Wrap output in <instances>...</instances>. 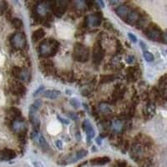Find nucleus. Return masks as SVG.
<instances>
[{
  "instance_id": "obj_1",
  "label": "nucleus",
  "mask_w": 167,
  "mask_h": 167,
  "mask_svg": "<svg viewBox=\"0 0 167 167\" xmlns=\"http://www.w3.org/2000/svg\"><path fill=\"white\" fill-rule=\"evenodd\" d=\"M59 43L55 40L48 39L44 40L40 45V53L44 58L54 56L59 49Z\"/></svg>"
},
{
  "instance_id": "obj_2",
  "label": "nucleus",
  "mask_w": 167,
  "mask_h": 167,
  "mask_svg": "<svg viewBox=\"0 0 167 167\" xmlns=\"http://www.w3.org/2000/svg\"><path fill=\"white\" fill-rule=\"evenodd\" d=\"M73 56L76 61L86 62L89 59V49L86 46H85L82 44L78 43L74 45V51H73Z\"/></svg>"
},
{
  "instance_id": "obj_3",
  "label": "nucleus",
  "mask_w": 167,
  "mask_h": 167,
  "mask_svg": "<svg viewBox=\"0 0 167 167\" xmlns=\"http://www.w3.org/2000/svg\"><path fill=\"white\" fill-rule=\"evenodd\" d=\"M40 105H41V101L38 100L34 103L32 104L29 108V119L32 123L34 132H39V129L40 127V121L37 115V112L40 109Z\"/></svg>"
},
{
  "instance_id": "obj_4",
  "label": "nucleus",
  "mask_w": 167,
  "mask_h": 167,
  "mask_svg": "<svg viewBox=\"0 0 167 167\" xmlns=\"http://www.w3.org/2000/svg\"><path fill=\"white\" fill-rule=\"evenodd\" d=\"M12 130L13 131L17 134L19 135L22 137L25 136V134L28 130V126H27V123L25 122L24 119H21L20 117L16 118V119L12 120Z\"/></svg>"
},
{
  "instance_id": "obj_5",
  "label": "nucleus",
  "mask_w": 167,
  "mask_h": 167,
  "mask_svg": "<svg viewBox=\"0 0 167 167\" xmlns=\"http://www.w3.org/2000/svg\"><path fill=\"white\" fill-rule=\"evenodd\" d=\"M12 46L16 49H24L27 45L26 37L23 33H15L10 39Z\"/></svg>"
},
{
  "instance_id": "obj_6",
  "label": "nucleus",
  "mask_w": 167,
  "mask_h": 167,
  "mask_svg": "<svg viewBox=\"0 0 167 167\" xmlns=\"http://www.w3.org/2000/svg\"><path fill=\"white\" fill-rule=\"evenodd\" d=\"M146 35L149 39L155 41H162L166 40L165 33H163L162 31L158 27L153 26V27H148Z\"/></svg>"
},
{
  "instance_id": "obj_7",
  "label": "nucleus",
  "mask_w": 167,
  "mask_h": 167,
  "mask_svg": "<svg viewBox=\"0 0 167 167\" xmlns=\"http://www.w3.org/2000/svg\"><path fill=\"white\" fill-rule=\"evenodd\" d=\"M88 152L85 150H81V151L72 153L71 155H68L65 159L64 160V162L62 163L63 165H70V164H73L75 163L77 161H79L81 159H83L84 157H85L87 155Z\"/></svg>"
},
{
  "instance_id": "obj_8",
  "label": "nucleus",
  "mask_w": 167,
  "mask_h": 167,
  "mask_svg": "<svg viewBox=\"0 0 167 167\" xmlns=\"http://www.w3.org/2000/svg\"><path fill=\"white\" fill-rule=\"evenodd\" d=\"M104 58V50L100 42L95 43L93 48V62L95 64H99Z\"/></svg>"
},
{
  "instance_id": "obj_9",
  "label": "nucleus",
  "mask_w": 167,
  "mask_h": 167,
  "mask_svg": "<svg viewBox=\"0 0 167 167\" xmlns=\"http://www.w3.org/2000/svg\"><path fill=\"white\" fill-rule=\"evenodd\" d=\"M10 90L15 95H23L25 93V87L20 81L13 80L10 84Z\"/></svg>"
},
{
  "instance_id": "obj_10",
  "label": "nucleus",
  "mask_w": 167,
  "mask_h": 167,
  "mask_svg": "<svg viewBox=\"0 0 167 167\" xmlns=\"http://www.w3.org/2000/svg\"><path fill=\"white\" fill-rule=\"evenodd\" d=\"M67 7V3L61 2H52V8L53 12L57 17H61L64 14Z\"/></svg>"
},
{
  "instance_id": "obj_11",
  "label": "nucleus",
  "mask_w": 167,
  "mask_h": 167,
  "mask_svg": "<svg viewBox=\"0 0 167 167\" xmlns=\"http://www.w3.org/2000/svg\"><path fill=\"white\" fill-rule=\"evenodd\" d=\"M130 154H131L132 158H134L135 160L141 159V157L143 156L144 155L143 145L140 143H135L131 147Z\"/></svg>"
},
{
  "instance_id": "obj_12",
  "label": "nucleus",
  "mask_w": 167,
  "mask_h": 167,
  "mask_svg": "<svg viewBox=\"0 0 167 167\" xmlns=\"http://www.w3.org/2000/svg\"><path fill=\"white\" fill-rule=\"evenodd\" d=\"M101 24V16L100 14H91L86 18V24L90 28H96Z\"/></svg>"
},
{
  "instance_id": "obj_13",
  "label": "nucleus",
  "mask_w": 167,
  "mask_h": 167,
  "mask_svg": "<svg viewBox=\"0 0 167 167\" xmlns=\"http://www.w3.org/2000/svg\"><path fill=\"white\" fill-rule=\"evenodd\" d=\"M52 8V2H48V3H39L38 5L36 6V13L38 15L43 16L48 14V9Z\"/></svg>"
},
{
  "instance_id": "obj_14",
  "label": "nucleus",
  "mask_w": 167,
  "mask_h": 167,
  "mask_svg": "<svg viewBox=\"0 0 167 167\" xmlns=\"http://www.w3.org/2000/svg\"><path fill=\"white\" fill-rule=\"evenodd\" d=\"M41 68H42V70L46 74H54V73L55 72V64L49 59L43 60L41 62Z\"/></svg>"
},
{
  "instance_id": "obj_15",
  "label": "nucleus",
  "mask_w": 167,
  "mask_h": 167,
  "mask_svg": "<svg viewBox=\"0 0 167 167\" xmlns=\"http://www.w3.org/2000/svg\"><path fill=\"white\" fill-rule=\"evenodd\" d=\"M15 152L9 149H5L0 151V161H8L10 160L15 158Z\"/></svg>"
},
{
  "instance_id": "obj_16",
  "label": "nucleus",
  "mask_w": 167,
  "mask_h": 167,
  "mask_svg": "<svg viewBox=\"0 0 167 167\" xmlns=\"http://www.w3.org/2000/svg\"><path fill=\"white\" fill-rule=\"evenodd\" d=\"M140 72L136 67H130L127 70V78L130 82H135L138 80Z\"/></svg>"
},
{
  "instance_id": "obj_17",
  "label": "nucleus",
  "mask_w": 167,
  "mask_h": 167,
  "mask_svg": "<svg viewBox=\"0 0 167 167\" xmlns=\"http://www.w3.org/2000/svg\"><path fill=\"white\" fill-rule=\"evenodd\" d=\"M125 88L122 85H117L114 91H113V98L115 100H119V99H122V97L125 95Z\"/></svg>"
},
{
  "instance_id": "obj_18",
  "label": "nucleus",
  "mask_w": 167,
  "mask_h": 167,
  "mask_svg": "<svg viewBox=\"0 0 167 167\" xmlns=\"http://www.w3.org/2000/svg\"><path fill=\"white\" fill-rule=\"evenodd\" d=\"M131 8H130L129 6H126V5H119V7L116 9V14L117 15L121 18L122 19H125L126 17L129 14V13L130 12Z\"/></svg>"
},
{
  "instance_id": "obj_19",
  "label": "nucleus",
  "mask_w": 167,
  "mask_h": 167,
  "mask_svg": "<svg viewBox=\"0 0 167 167\" xmlns=\"http://www.w3.org/2000/svg\"><path fill=\"white\" fill-rule=\"evenodd\" d=\"M61 95V92L56 89H48L44 92V96L49 100H56Z\"/></svg>"
},
{
  "instance_id": "obj_20",
  "label": "nucleus",
  "mask_w": 167,
  "mask_h": 167,
  "mask_svg": "<svg viewBox=\"0 0 167 167\" xmlns=\"http://www.w3.org/2000/svg\"><path fill=\"white\" fill-rule=\"evenodd\" d=\"M84 127H85V130L86 131L88 139L91 140L95 136V130H94V128L92 126V125L90 124V122L89 120H85V123H84Z\"/></svg>"
},
{
  "instance_id": "obj_21",
  "label": "nucleus",
  "mask_w": 167,
  "mask_h": 167,
  "mask_svg": "<svg viewBox=\"0 0 167 167\" xmlns=\"http://www.w3.org/2000/svg\"><path fill=\"white\" fill-rule=\"evenodd\" d=\"M30 77H31V75H30L29 72L27 70H25V69H21L19 73H18V74L17 79L22 80V81L28 82L30 80Z\"/></svg>"
},
{
  "instance_id": "obj_22",
  "label": "nucleus",
  "mask_w": 167,
  "mask_h": 167,
  "mask_svg": "<svg viewBox=\"0 0 167 167\" xmlns=\"http://www.w3.org/2000/svg\"><path fill=\"white\" fill-rule=\"evenodd\" d=\"M155 113V106L153 103L148 104L146 106H145V115H147L148 118H151L152 117Z\"/></svg>"
},
{
  "instance_id": "obj_23",
  "label": "nucleus",
  "mask_w": 167,
  "mask_h": 167,
  "mask_svg": "<svg viewBox=\"0 0 167 167\" xmlns=\"http://www.w3.org/2000/svg\"><path fill=\"white\" fill-rule=\"evenodd\" d=\"M44 34H45V33H44L43 29H37V30H35L34 32L32 34L33 41H34V42L40 41V40H42V39L44 38Z\"/></svg>"
},
{
  "instance_id": "obj_24",
  "label": "nucleus",
  "mask_w": 167,
  "mask_h": 167,
  "mask_svg": "<svg viewBox=\"0 0 167 167\" xmlns=\"http://www.w3.org/2000/svg\"><path fill=\"white\" fill-rule=\"evenodd\" d=\"M99 112L101 113L102 115H109L111 113V108L110 106V104L106 103H101L99 107H98Z\"/></svg>"
},
{
  "instance_id": "obj_25",
  "label": "nucleus",
  "mask_w": 167,
  "mask_h": 167,
  "mask_svg": "<svg viewBox=\"0 0 167 167\" xmlns=\"http://www.w3.org/2000/svg\"><path fill=\"white\" fill-rule=\"evenodd\" d=\"M112 129L115 132H117V133H120L123 130V124L120 122V120H115L113 121L111 124Z\"/></svg>"
},
{
  "instance_id": "obj_26",
  "label": "nucleus",
  "mask_w": 167,
  "mask_h": 167,
  "mask_svg": "<svg viewBox=\"0 0 167 167\" xmlns=\"http://www.w3.org/2000/svg\"><path fill=\"white\" fill-rule=\"evenodd\" d=\"M39 144H40V147L44 150V151H47L48 150L49 146H48V144L47 143V140L44 139V137L42 135H39Z\"/></svg>"
},
{
  "instance_id": "obj_27",
  "label": "nucleus",
  "mask_w": 167,
  "mask_h": 167,
  "mask_svg": "<svg viewBox=\"0 0 167 167\" xmlns=\"http://www.w3.org/2000/svg\"><path fill=\"white\" fill-rule=\"evenodd\" d=\"M110 161V159L108 157H101V158H96L91 160V163L93 165H104Z\"/></svg>"
},
{
  "instance_id": "obj_28",
  "label": "nucleus",
  "mask_w": 167,
  "mask_h": 167,
  "mask_svg": "<svg viewBox=\"0 0 167 167\" xmlns=\"http://www.w3.org/2000/svg\"><path fill=\"white\" fill-rule=\"evenodd\" d=\"M9 115L13 118V119H16V118H18V117L21 116V111L19 110L16 109V108L13 107L9 110Z\"/></svg>"
},
{
  "instance_id": "obj_29",
  "label": "nucleus",
  "mask_w": 167,
  "mask_h": 167,
  "mask_svg": "<svg viewBox=\"0 0 167 167\" xmlns=\"http://www.w3.org/2000/svg\"><path fill=\"white\" fill-rule=\"evenodd\" d=\"M160 87V91L162 90L164 93H166V76L163 75L159 81Z\"/></svg>"
},
{
  "instance_id": "obj_30",
  "label": "nucleus",
  "mask_w": 167,
  "mask_h": 167,
  "mask_svg": "<svg viewBox=\"0 0 167 167\" xmlns=\"http://www.w3.org/2000/svg\"><path fill=\"white\" fill-rule=\"evenodd\" d=\"M12 24H13V26H14L15 29H21V28L23 27V22H22V20L19 19V18H14L12 19Z\"/></svg>"
},
{
  "instance_id": "obj_31",
  "label": "nucleus",
  "mask_w": 167,
  "mask_h": 167,
  "mask_svg": "<svg viewBox=\"0 0 167 167\" xmlns=\"http://www.w3.org/2000/svg\"><path fill=\"white\" fill-rule=\"evenodd\" d=\"M115 79V77L114 75H102L100 81L102 83H108V82H111Z\"/></svg>"
},
{
  "instance_id": "obj_32",
  "label": "nucleus",
  "mask_w": 167,
  "mask_h": 167,
  "mask_svg": "<svg viewBox=\"0 0 167 167\" xmlns=\"http://www.w3.org/2000/svg\"><path fill=\"white\" fill-rule=\"evenodd\" d=\"M144 58L148 62H151L154 60V55L149 51H144Z\"/></svg>"
},
{
  "instance_id": "obj_33",
  "label": "nucleus",
  "mask_w": 167,
  "mask_h": 167,
  "mask_svg": "<svg viewBox=\"0 0 167 167\" xmlns=\"http://www.w3.org/2000/svg\"><path fill=\"white\" fill-rule=\"evenodd\" d=\"M74 3L76 5V8H80V9H82V8H85V7L86 6V4H87V3H86V2H84V1H78V2H74Z\"/></svg>"
},
{
  "instance_id": "obj_34",
  "label": "nucleus",
  "mask_w": 167,
  "mask_h": 167,
  "mask_svg": "<svg viewBox=\"0 0 167 167\" xmlns=\"http://www.w3.org/2000/svg\"><path fill=\"white\" fill-rule=\"evenodd\" d=\"M8 3L4 1H0V13H3L7 9Z\"/></svg>"
},
{
  "instance_id": "obj_35",
  "label": "nucleus",
  "mask_w": 167,
  "mask_h": 167,
  "mask_svg": "<svg viewBox=\"0 0 167 167\" xmlns=\"http://www.w3.org/2000/svg\"><path fill=\"white\" fill-rule=\"evenodd\" d=\"M33 164L35 167H45V166L41 162V161H39V160H34L33 161Z\"/></svg>"
},
{
  "instance_id": "obj_36",
  "label": "nucleus",
  "mask_w": 167,
  "mask_h": 167,
  "mask_svg": "<svg viewBox=\"0 0 167 167\" xmlns=\"http://www.w3.org/2000/svg\"><path fill=\"white\" fill-rule=\"evenodd\" d=\"M126 62L128 64H133L135 62V57L132 55H129L127 56L126 58Z\"/></svg>"
},
{
  "instance_id": "obj_37",
  "label": "nucleus",
  "mask_w": 167,
  "mask_h": 167,
  "mask_svg": "<svg viewBox=\"0 0 167 167\" xmlns=\"http://www.w3.org/2000/svg\"><path fill=\"white\" fill-rule=\"evenodd\" d=\"M128 35H129L130 39L131 40V41H132V42H134V43H135V42L137 41V38L135 37V35H133V34H132L131 33H129Z\"/></svg>"
},
{
  "instance_id": "obj_38",
  "label": "nucleus",
  "mask_w": 167,
  "mask_h": 167,
  "mask_svg": "<svg viewBox=\"0 0 167 167\" xmlns=\"http://www.w3.org/2000/svg\"><path fill=\"white\" fill-rule=\"evenodd\" d=\"M71 104L72 105H74V106H75V107L77 108V107L79 106V102H78V100H75V99H72Z\"/></svg>"
},
{
  "instance_id": "obj_39",
  "label": "nucleus",
  "mask_w": 167,
  "mask_h": 167,
  "mask_svg": "<svg viewBox=\"0 0 167 167\" xmlns=\"http://www.w3.org/2000/svg\"><path fill=\"white\" fill-rule=\"evenodd\" d=\"M43 89H44V87H43V86H41V88H40V89H38L35 93H34V96L38 95V93H39V92H41Z\"/></svg>"
},
{
  "instance_id": "obj_40",
  "label": "nucleus",
  "mask_w": 167,
  "mask_h": 167,
  "mask_svg": "<svg viewBox=\"0 0 167 167\" xmlns=\"http://www.w3.org/2000/svg\"><path fill=\"white\" fill-rule=\"evenodd\" d=\"M57 145H58V148L59 149H62V142L60 140L57 141Z\"/></svg>"
},
{
  "instance_id": "obj_41",
  "label": "nucleus",
  "mask_w": 167,
  "mask_h": 167,
  "mask_svg": "<svg viewBox=\"0 0 167 167\" xmlns=\"http://www.w3.org/2000/svg\"><path fill=\"white\" fill-rule=\"evenodd\" d=\"M140 44L143 46V47H142V48H143V49H145V47H146V46H145V44H144L143 42H140Z\"/></svg>"
}]
</instances>
